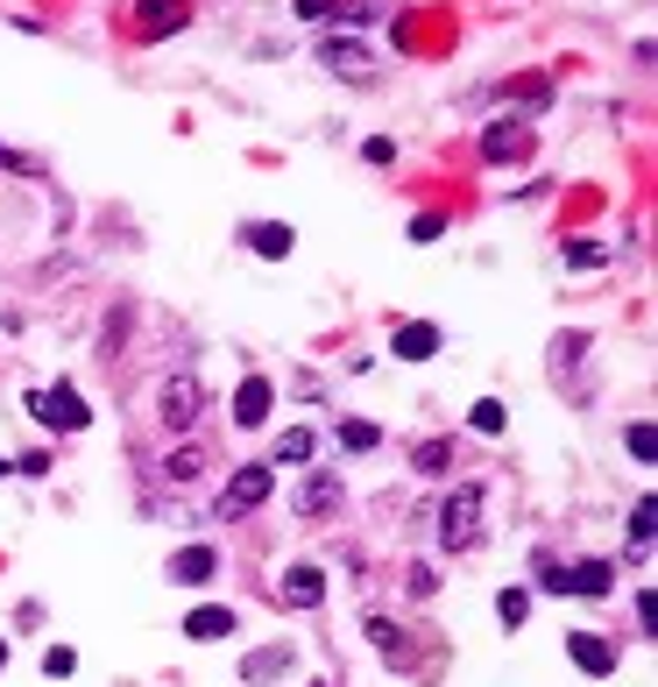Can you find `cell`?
<instances>
[{
  "label": "cell",
  "instance_id": "cell-1",
  "mask_svg": "<svg viewBox=\"0 0 658 687\" xmlns=\"http://www.w3.org/2000/svg\"><path fill=\"white\" fill-rule=\"evenodd\" d=\"M538 588L546 596H580V603H595V596H609L616 588V560H538Z\"/></svg>",
  "mask_w": 658,
  "mask_h": 687
},
{
  "label": "cell",
  "instance_id": "cell-2",
  "mask_svg": "<svg viewBox=\"0 0 658 687\" xmlns=\"http://www.w3.org/2000/svg\"><path fill=\"white\" fill-rule=\"evenodd\" d=\"M481 504H489L481 482H453L447 489V504H439V546L447 552H468L481 539Z\"/></svg>",
  "mask_w": 658,
  "mask_h": 687
},
{
  "label": "cell",
  "instance_id": "cell-3",
  "mask_svg": "<svg viewBox=\"0 0 658 687\" xmlns=\"http://www.w3.org/2000/svg\"><path fill=\"white\" fill-rule=\"evenodd\" d=\"M199 411H206V384L191 369L178 376H163V390H157V418H163V432H191L199 426Z\"/></svg>",
  "mask_w": 658,
  "mask_h": 687
},
{
  "label": "cell",
  "instance_id": "cell-4",
  "mask_svg": "<svg viewBox=\"0 0 658 687\" xmlns=\"http://www.w3.org/2000/svg\"><path fill=\"white\" fill-rule=\"evenodd\" d=\"M269 489H277V461H248V468H235V482L220 489V504H212V510L235 525V518H248L256 504H269Z\"/></svg>",
  "mask_w": 658,
  "mask_h": 687
},
{
  "label": "cell",
  "instance_id": "cell-5",
  "mask_svg": "<svg viewBox=\"0 0 658 687\" xmlns=\"http://www.w3.org/2000/svg\"><path fill=\"white\" fill-rule=\"evenodd\" d=\"M29 411H36V426H50V432H86L92 426V411H86V397L71 390V384H50V390H29Z\"/></svg>",
  "mask_w": 658,
  "mask_h": 687
},
{
  "label": "cell",
  "instance_id": "cell-6",
  "mask_svg": "<svg viewBox=\"0 0 658 687\" xmlns=\"http://www.w3.org/2000/svg\"><path fill=\"white\" fill-rule=\"evenodd\" d=\"M340 496H347L340 489V468H312L298 489H290V510H298V518H333Z\"/></svg>",
  "mask_w": 658,
  "mask_h": 687
},
{
  "label": "cell",
  "instance_id": "cell-7",
  "mask_svg": "<svg viewBox=\"0 0 658 687\" xmlns=\"http://www.w3.org/2000/svg\"><path fill=\"white\" fill-rule=\"evenodd\" d=\"M212 575H220V546H178L163 560V581H178V588H206Z\"/></svg>",
  "mask_w": 658,
  "mask_h": 687
},
{
  "label": "cell",
  "instance_id": "cell-8",
  "mask_svg": "<svg viewBox=\"0 0 658 687\" xmlns=\"http://www.w3.org/2000/svg\"><path fill=\"white\" fill-rule=\"evenodd\" d=\"M567 659H574V666H580L588 680H609V674H616V659H624V653H616V645H609L602 631H567Z\"/></svg>",
  "mask_w": 658,
  "mask_h": 687
},
{
  "label": "cell",
  "instance_id": "cell-9",
  "mask_svg": "<svg viewBox=\"0 0 658 687\" xmlns=\"http://www.w3.org/2000/svg\"><path fill=\"white\" fill-rule=\"evenodd\" d=\"M241 631V617H235V603H199L185 617V638L191 645H220V638H235Z\"/></svg>",
  "mask_w": 658,
  "mask_h": 687
},
{
  "label": "cell",
  "instance_id": "cell-10",
  "mask_svg": "<svg viewBox=\"0 0 658 687\" xmlns=\"http://www.w3.org/2000/svg\"><path fill=\"white\" fill-rule=\"evenodd\" d=\"M439 348H447V333H439L432 319H403V327L390 333V355L397 361H432Z\"/></svg>",
  "mask_w": 658,
  "mask_h": 687
},
{
  "label": "cell",
  "instance_id": "cell-11",
  "mask_svg": "<svg viewBox=\"0 0 658 687\" xmlns=\"http://www.w3.org/2000/svg\"><path fill=\"white\" fill-rule=\"evenodd\" d=\"M277 603H290V609H319V603H326V575H319L312 560L283 567V581H277Z\"/></svg>",
  "mask_w": 658,
  "mask_h": 687
},
{
  "label": "cell",
  "instance_id": "cell-12",
  "mask_svg": "<svg viewBox=\"0 0 658 687\" xmlns=\"http://www.w3.org/2000/svg\"><path fill=\"white\" fill-rule=\"evenodd\" d=\"M241 241L256 248L262 262H283L290 248H298V227H290V220H248V227H241Z\"/></svg>",
  "mask_w": 658,
  "mask_h": 687
},
{
  "label": "cell",
  "instance_id": "cell-13",
  "mask_svg": "<svg viewBox=\"0 0 658 687\" xmlns=\"http://www.w3.org/2000/svg\"><path fill=\"white\" fill-rule=\"evenodd\" d=\"M269 405H277V384L269 376H241V390H235V426H269Z\"/></svg>",
  "mask_w": 658,
  "mask_h": 687
},
{
  "label": "cell",
  "instance_id": "cell-14",
  "mask_svg": "<svg viewBox=\"0 0 658 687\" xmlns=\"http://www.w3.org/2000/svg\"><path fill=\"white\" fill-rule=\"evenodd\" d=\"M290 666H298V653H290V645L277 638V645H262V653L241 659V680H248V687H269V680H283Z\"/></svg>",
  "mask_w": 658,
  "mask_h": 687
},
{
  "label": "cell",
  "instance_id": "cell-15",
  "mask_svg": "<svg viewBox=\"0 0 658 687\" xmlns=\"http://www.w3.org/2000/svg\"><path fill=\"white\" fill-rule=\"evenodd\" d=\"M142 22H134V36H142V43H157V36H170V29H185V0H142Z\"/></svg>",
  "mask_w": 658,
  "mask_h": 687
},
{
  "label": "cell",
  "instance_id": "cell-16",
  "mask_svg": "<svg viewBox=\"0 0 658 687\" xmlns=\"http://www.w3.org/2000/svg\"><path fill=\"white\" fill-rule=\"evenodd\" d=\"M531 136H525V121H489V136H481V157L489 163H510V157H525Z\"/></svg>",
  "mask_w": 658,
  "mask_h": 687
},
{
  "label": "cell",
  "instance_id": "cell-17",
  "mask_svg": "<svg viewBox=\"0 0 658 687\" xmlns=\"http://www.w3.org/2000/svg\"><path fill=\"white\" fill-rule=\"evenodd\" d=\"M333 440H340L347 454H376V447H382V426H369V418H340Z\"/></svg>",
  "mask_w": 658,
  "mask_h": 687
},
{
  "label": "cell",
  "instance_id": "cell-18",
  "mask_svg": "<svg viewBox=\"0 0 658 687\" xmlns=\"http://www.w3.org/2000/svg\"><path fill=\"white\" fill-rule=\"evenodd\" d=\"M312 454H319V432H312V426H290L283 440H277V461H290V468H305Z\"/></svg>",
  "mask_w": 658,
  "mask_h": 687
},
{
  "label": "cell",
  "instance_id": "cell-19",
  "mask_svg": "<svg viewBox=\"0 0 658 687\" xmlns=\"http://www.w3.org/2000/svg\"><path fill=\"white\" fill-rule=\"evenodd\" d=\"M411 461H418V475H453V440H418Z\"/></svg>",
  "mask_w": 658,
  "mask_h": 687
},
{
  "label": "cell",
  "instance_id": "cell-20",
  "mask_svg": "<svg viewBox=\"0 0 658 687\" xmlns=\"http://www.w3.org/2000/svg\"><path fill=\"white\" fill-rule=\"evenodd\" d=\"M468 426L481 432V440H496V432H502V426H510V405H502V397H481V405L468 411Z\"/></svg>",
  "mask_w": 658,
  "mask_h": 687
},
{
  "label": "cell",
  "instance_id": "cell-21",
  "mask_svg": "<svg viewBox=\"0 0 658 687\" xmlns=\"http://www.w3.org/2000/svg\"><path fill=\"white\" fill-rule=\"evenodd\" d=\"M651 518H658V510H651V496H637V504H630V552H637V560L651 552Z\"/></svg>",
  "mask_w": 658,
  "mask_h": 687
},
{
  "label": "cell",
  "instance_id": "cell-22",
  "mask_svg": "<svg viewBox=\"0 0 658 687\" xmlns=\"http://www.w3.org/2000/svg\"><path fill=\"white\" fill-rule=\"evenodd\" d=\"M369 638H376V653H382V659H411V645H403V631H397L390 617H369Z\"/></svg>",
  "mask_w": 658,
  "mask_h": 687
},
{
  "label": "cell",
  "instance_id": "cell-23",
  "mask_svg": "<svg viewBox=\"0 0 658 687\" xmlns=\"http://www.w3.org/2000/svg\"><path fill=\"white\" fill-rule=\"evenodd\" d=\"M496 617H502V631H517V624L531 617V588H502V596H496Z\"/></svg>",
  "mask_w": 658,
  "mask_h": 687
},
{
  "label": "cell",
  "instance_id": "cell-24",
  "mask_svg": "<svg viewBox=\"0 0 658 687\" xmlns=\"http://www.w3.org/2000/svg\"><path fill=\"white\" fill-rule=\"evenodd\" d=\"M326 64H333L340 79H369V57H361L355 43H326Z\"/></svg>",
  "mask_w": 658,
  "mask_h": 687
},
{
  "label": "cell",
  "instance_id": "cell-25",
  "mask_svg": "<svg viewBox=\"0 0 658 687\" xmlns=\"http://www.w3.org/2000/svg\"><path fill=\"white\" fill-rule=\"evenodd\" d=\"M624 447H630V461H637V468H651V418H630Z\"/></svg>",
  "mask_w": 658,
  "mask_h": 687
},
{
  "label": "cell",
  "instance_id": "cell-26",
  "mask_svg": "<svg viewBox=\"0 0 658 687\" xmlns=\"http://www.w3.org/2000/svg\"><path fill=\"white\" fill-rule=\"evenodd\" d=\"M199 468H206V461H199V447H178V454L163 461V475H170V482H191Z\"/></svg>",
  "mask_w": 658,
  "mask_h": 687
},
{
  "label": "cell",
  "instance_id": "cell-27",
  "mask_svg": "<svg viewBox=\"0 0 658 687\" xmlns=\"http://www.w3.org/2000/svg\"><path fill=\"white\" fill-rule=\"evenodd\" d=\"M43 674H50V680L79 674V653H71V645H50V653H43Z\"/></svg>",
  "mask_w": 658,
  "mask_h": 687
},
{
  "label": "cell",
  "instance_id": "cell-28",
  "mask_svg": "<svg viewBox=\"0 0 658 687\" xmlns=\"http://www.w3.org/2000/svg\"><path fill=\"white\" fill-rule=\"evenodd\" d=\"M0 170H14V178H43V163L22 157V149H8V142H0Z\"/></svg>",
  "mask_w": 658,
  "mask_h": 687
},
{
  "label": "cell",
  "instance_id": "cell-29",
  "mask_svg": "<svg viewBox=\"0 0 658 687\" xmlns=\"http://www.w3.org/2000/svg\"><path fill=\"white\" fill-rule=\"evenodd\" d=\"M552 355H559V369H567V361H580V355H588V333H559Z\"/></svg>",
  "mask_w": 658,
  "mask_h": 687
},
{
  "label": "cell",
  "instance_id": "cell-30",
  "mask_svg": "<svg viewBox=\"0 0 658 687\" xmlns=\"http://www.w3.org/2000/svg\"><path fill=\"white\" fill-rule=\"evenodd\" d=\"M439 235H447V220H439V213H418V220H411V241H418V248L439 241Z\"/></svg>",
  "mask_w": 658,
  "mask_h": 687
},
{
  "label": "cell",
  "instance_id": "cell-31",
  "mask_svg": "<svg viewBox=\"0 0 658 687\" xmlns=\"http://www.w3.org/2000/svg\"><path fill=\"white\" fill-rule=\"evenodd\" d=\"M361 157H369V163H397V142L390 136H369V142H361Z\"/></svg>",
  "mask_w": 658,
  "mask_h": 687
},
{
  "label": "cell",
  "instance_id": "cell-32",
  "mask_svg": "<svg viewBox=\"0 0 658 687\" xmlns=\"http://www.w3.org/2000/svg\"><path fill=\"white\" fill-rule=\"evenodd\" d=\"M298 14H305V22H333L340 0H298Z\"/></svg>",
  "mask_w": 658,
  "mask_h": 687
},
{
  "label": "cell",
  "instance_id": "cell-33",
  "mask_svg": "<svg viewBox=\"0 0 658 687\" xmlns=\"http://www.w3.org/2000/svg\"><path fill=\"white\" fill-rule=\"evenodd\" d=\"M8 659H14V653H8V638H0V666H8Z\"/></svg>",
  "mask_w": 658,
  "mask_h": 687
},
{
  "label": "cell",
  "instance_id": "cell-34",
  "mask_svg": "<svg viewBox=\"0 0 658 687\" xmlns=\"http://www.w3.org/2000/svg\"><path fill=\"white\" fill-rule=\"evenodd\" d=\"M0 475H14V461H8V454H0Z\"/></svg>",
  "mask_w": 658,
  "mask_h": 687
},
{
  "label": "cell",
  "instance_id": "cell-35",
  "mask_svg": "<svg viewBox=\"0 0 658 687\" xmlns=\"http://www.w3.org/2000/svg\"><path fill=\"white\" fill-rule=\"evenodd\" d=\"M312 687H326V680H312Z\"/></svg>",
  "mask_w": 658,
  "mask_h": 687
}]
</instances>
